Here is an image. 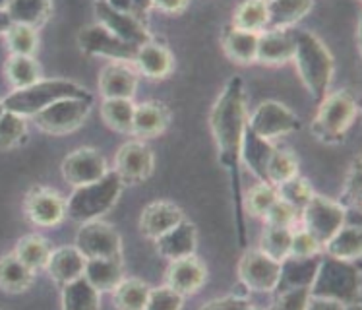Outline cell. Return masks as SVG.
<instances>
[{
  "label": "cell",
  "instance_id": "obj_1",
  "mask_svg": "<svg viewBox=\"0 0 362 310\" xmlns=\"http://www.w3.org/2000/svg\"><path fill=\"white\" fill-rule=\"evenodd\" d=\"M215 146L219 154L221 167L229 171L233 204H235V227H237L238 244L246 248V225L243 217V193H240V146H243L244 130L248 125L246 118V97L244 84L240 78H233L225 86L219 99L215 101L209 117Z\"/></svg>",
  "mask_w": 362,
  "mask_h": 310
},
{
  "label": "cell",
  "instance_id": "obj_2",
  "mask_svg": "<svg viewBox=\"0 0 362 310\" xmlns=\"http://www.w3.org/2000/svg\"><path fill=\"white\" fill-rule=\"evenodd\" d=\"M310 297L329 299L343 309L358 306L362 301L361 272L353 262L327 256L320 260L318 272L310 285Z\"/></svg>",
  "mask_w": 362,
  "mask_h": 310
},
{
  "label": "cell",
  "instance_id": "obj_3",
  "mask_svg": "<svg viewBox=\"0 0 362 310\" xmlns=\"http://www.w3.org/2000/svg\"><path fill=\"white\" fill-rule=\"evenodd\" d=\"M293 39H295L293 59L298 68L300 80L310 91V96L320 101L327 96V88L332 84V54L325 49V45L308 31H300V33L293 35Z\"/></svg>",
  "mask_w": 362,
  "mask_h": 310
},
{
  "label": "cell",
  "instance_id": "obj_4",
  "mask_svg": "<svg viewBox=\"0 0 362 310\" xmlns=\"http://www.w3.org/2000/svg\"><path fill=\"white\" fill-rule=\"evenodd\" d=\"M122 180L115 171H107V175L95 183L76 186L74 193L66 200V215L72 222L86 223L103 217L122 194Z\"/></svg>",
  "mask_w": 362,
  "mask_h": 310
},
{
  "label": "cell",
  "instance_id": "obj_5",
  "mask_svg": "<svg viewBox=\"0 0 362 310\" xmlns=\"http://www.w3.org/2000/svg\"><path fill=\"white\" fill-rule=\"evenodd\" d=\"M66 97H91L88 89L80 88L78 84L66 80H39L28 88L16 89L14 93L4 99L6 111L18 113L22 117H33L35 113L43 111L59 99Z\"/></svg>",
  "mask_w": 362,
  "mask_h": 310
},
{
  "label": "cell",
  "instance_id": "obj_6",
  "mask_svg": "<svg viewBox=\"0 0 362 310\" xmlns=\"http://www.w3.org/2000/svg\"><path fill=\"white\" fill-rule=\"evenodd\" d=\"M358 105L351 91H335L325 96L320 105L316 120L312 122V132L322 142H339L355 122Z\"/></svg>",
  "mask_w": 362,
  "mask_h": 310
},
{
  "label": "cell",
  "instance_id": "obj_7",
  "mask_svg": "<svg viewBox=\"0 0 362 310\" xmlns=\"http://www.w3.org/2000/svg\"><path fill=\"white\" fill-rule=\"evenodd\" d=\"M347 212L349 209L341 202L314 194L310 202L303 207L300 219L304 231H308L324 248V244L347 223Z\"/></svg>",
  "mask_w": 362,
  "mask_h": 310
},
{
  "label": "cell",
  "instance_id": "obj_8",
  "mask_svg": "<svg viewBox=\"0 0 362 310\" xmlns=\"http://www.w3.org/2000/svg\"><path fill=\"white\" fill-rule=\"evenodd\" d=\"M91 109V97H66L59 99L43 111L33 115L41 130L49 134H68L80 128Z\"/></svg>",
  "mask_w": 362,
  "mask_h": 310
},
{
  "label": "cell",
  "instance_id": "obj_9",
  "mask_svg": "<svg viewBox=\"0 0 362 310\" xmlns=\"http://www.w3.org/2000/svg\"><path fill=\"white\" fill-rule=\"evenodd\" d=\"M78 45H80L81 52H86V54L109 57V59L122 60V62H134L136 54H138V47L117 38L99 22L81 28L78 33Z\"/></svg>",
  "mask_w": 362,
  "mask_h": 310
},
{
  "label": "cell",
  "instance_id": "obj_10",
  "mask_svg": "<svg viewBox=\"0 0 362 310\" xmlns=\"http://www.w3.org/2000/svg\"><path fill=\"white\" fill-rule=\"evenodd\" d=\"M76 246L86 258H120L122 241L117 229L101 219L81 223Z\"/></svg>",
  "mask_w": 362,
  "mask_h": 310
},
{
  "label": "cell",
  "instance_id": "obj_11",
  "mask_svg": "<svg viewBox=\"0 0 362 310\" xmlns=\"http://www.w3.org/2000/svg\"><path fill=\"white\" fill-rule=\"evenodd\" d=\"M248 128L262 138L274 142L285 134L296 132L300 128V120L279 101H264L248 120Z\"/></svg>",
  "mask_w": 362,
  "mask_h": 310
},
{
  "label": "cell",
  "instance_id": "obj_12",
  "mask_svg": "<svg viewBox=\"0 0 362 310\" xmlns=\"http://www.w3.org/2000/svg\"><path fill=\"white\" fill-rule=\"evenodd\" d=\"M281 272V262H277L266 252L246 251L238 264V277L250 291L272 293L277 287Z\"/></svg>",
  "mask_w": 362,
  "mask_h": 310
},
{
  "label": "cell",
  "instance_id": "obj_13",
  "mask_svg": "<svg viewBox=\"0 0 362 310\" xmlns=\"http://www.w3.org/2000/svg\"><path fill=\"white\" fill-rule=\"evenodd\" d=\"M117 169L122 185H140L153 173V151L144 142H126L117 154Z\"/></svg>",
  "mask_w": 362,
  "mask_h": 310
},
{
  "label": "cell",
  "instance_id": "obj_14",
  "mask_svg": "<svg viewBox=\"0 0 362 310\" xmlns=\"http://www.w3.org/2000/svg\"><path fill=\"white\" fill-rule=\"evenodd\" d=\"M95 14L99 18L101 25H105L107 30L115 33L122 41H126V43H130L140 49V47H144V45L151 41V35L146 30L144 22H140L136 16L128 14V12L112 10L103 0H97L95 2Z\"/></svg>",
  "mask_w": 362,
  "mask_h": 310
},
{
  "label": "cell",
  "instance_id": "obj_15",
  "mask_svg": "<svg viewBox=\"0 0 362 310\" xmlns=\"http://www.w3.org/2000/svg\"><path fill=\"white\" fill-rule=\"evenodd\" d=\"M105 175H107V163L103 155L93 148L76 149L62 161V177L74 188L95 183Z\"/></svg>",
  "mask_w": 362,
  "mask_h": 310
},
{
  "label": "cell",
  "instance_id": "obj_16",
  "mask_svg": "<svg viewBox=\"0 0 362 310\" xmlns=\"http://www.w3.org/2000/svg\"><path fill=\"white\" fill-rule=\"evenodd\" d=\"M25 212L35 225L52 227L66 217V200H62L49 188L37 186L25 198Z\"/></svg>",
  "mask_w": 362,
  "mask_h": 310
},
{
  "label": "cell",
  "instance_id": "obj_17",
  "mask_svg": "<svg viewBox=\"0 0 362 310\" xmlns=\"http://www.w3.org/2000/svg\"><path fill=\"white\" fill-rule=\"evenodd\" d=\"M138 88V76L122 60L111 62L99 74V91L105 99H132Z\"/></svg>",
  "mask_w": 362,
  "mask_h": 310
},
{
  "label": "cell",
  "instance_id": "obj_18",
  "mask_svg": "<svg viewBox=\"0 0 362 310\" xmlns=\"http://www.w3.org/2000/svg\"><path fill=\"white\" fill-rule=\"evenodd\" d=\"M206 283V268L200 260L192 256L170 260V266L167 270V285L173 287L182 297L196 293Z\"/></svg>",
  "mask_w": 362,
  "mask_h": 310
},
{
  "label": "cell",
  "instance_id": "obj_19",
  "mask_svg": "<svg viewBox=\"0 0 362 310\" xmlns=\"http://www.w3.org/2000/svg\"><path fill=\"white\" fill-rule=\"evenodd\" d=\"M274 151L275 148L272 142L262 138L256 132H252L246 125L243 146H240V163L248 167V171L258 178L259 183H267V163L272 159Z\"/></svg>",
  "mask_w": 362,
  "mask_h": 310
},
{
  "label": "cell",
  "instance_id": "obj_20",
  "mask_svg": "<svg viewBox=\"0 0 362 310\" xmlns=\"http://www.w3.org/2000/svg\"><path fill=\"white\" fill-rule=\"evenodd\" d=\"M185 219L182 209L170 202H153L149 204L140 217V231L148 239H159L167 231L177 227L178 223Z\"/></svg>",
  "mask_w": 362,
  "mask_h": 310
},
{
  "label": "cell",
  "instance_id": "obj_21",
  "mask_svg": "<svg viewBox=\"0 0 362 310\" xmlns=\"http://www.w3.org/2000/svg\"><path fill=\"white\" fill-rule=\"evenodd\" d=\"M170 122V113L167 105L159 101H148V103L136 105L132 118V132L141 140L156 138L161 132L167 130Z\"/></svg>",
  "mask_w": 362,
  "mask_h": 310
},
{
  "label": "cell",
  "instance_id": "obj_22",
  "mask_svg": "<svg viewBox=\"0 0 362 310\" xmlns=\"http://www.w3.org/2000/svg\"><path fill=\"white\" fill-rule=\"evenodd\" d=\"M320 254L314 256H287L281 262V272H279V281H277V291L291 287H310L314 275L318 272Z\"/></svg>",
  "mask_w": 362,
  "mask_h": 310
},
{
  "label": "cell",
  "instance_id": "obj_23",
  "mask_svg": "<svg viewBox=\"0 0 362 310\" xmlns=\"http://www.w3.org/2000/svg\"><path fill=\"white\" fill-rule=\"evenodd\" d=\"M295 39L283 30H264L258 33L256 60L262 64H281L293 59Z\"/></svg>",
  "mask_w": 362,
  "mask_h": 310
},
{
  "label": "cell",
  "instance_id": "obj_24",
  "mask_svg": "<svg viewBox=\"0 0 362 310\" xmlns=\"http://www.w3.org/2000/svg\"><path fill=\"white\" fill-rule=\"evenodd\" d=\"M156 243L159 254L165 256L167 260H178L185 258V256H192L194 251H196V243H198V239H196V227L190 222L182 219L177 227H173L165 235L156 239Z\"/></svg>",
  "mask_w": 362,
  "mask_h": 310
},
{
  "label": "cell",
  "instance_id": "obj_25",
  "mask_svg": "<svg viewBox=\"0 0 362 310\" xmlns=\"http://www.w3.org/2000/svg\"><path fill=\"white\" fill-rule=\"evenodd\" d=\"M86 256L78 251V246H60L51 252V258L47 262V272L59 285H64L68 281L83 275L86 268Z\"/></svg>",
  "mask_w": 362,
  "mask_h": 310
},
{
  "label": "cell",
  "instance_id": "obj_26",
  "mask_svg": "<svg viewBox=\"0 0 362 310\" xmlns=\"http://www.w3.org/2000/svg\"><path fill=\"white\" fill-rule=\"evenodd\" d=\"M314 0H267V30H285L300 22Z\"/></svg>",
  "mask_w": 362,
  "mask_h": 310
},
{
  "label": "cell",
  "instance_id": "obj_27",
  "mask_svg": "<svg viewBox=\"0 0 362 310\" xmlns=\"http://www.w3.org/2000/svg\"><path fill=\"white\" fill-rule=\"evenodd\" d=\"M83 275L99 293L112 291L122 280V258H88Z\"/></svg>",
  "mask_w": 362,
  "mask_h": 310
},
{
  "label": "cell",
  "instance_id": "obj_28",
  "mask_svg": "<svg viewBox=\"0 0 362 310\" xmlns=\"http://www.w3.org/2000/svg\"><path fill=\"white\" fill-rule=\"evenodd\" d=\"M62 309L93 310L101 304V293L97 291L86 275L68 281L62 285Z\"/></svg>",
  "mask_w": 362,
  "mask_h": 310
},
{
  "label": "cell",
  "instance_id": "obj_29",
  "mask_svg": "<svg viewBox=\"0 0 362 310\" xmlns=\"http://www.w3.org/2000/svg\"><path fill=\"white\" fill-rule=\"evenodd\" d=\"M35 272L23 264L16 254H8L0 258V289L18 295L31 287Z\"/></svg>",
  "mask_w": 362,
  "mask_h": 310
},
{
  "label": "cell",
  "instance_id": "obj_30",
  "mask_svg": "<svg viewBox=\"0 0 362 310\" xmlns=\"http://www.w3.org/2000/svg\"><path fill=\"white\" fill-rule=\"evenodd\" d=\"M324 251L327 256L337 260H347L355 262L362 252V233L358 225H349L345 223L335 235L324 244Z\"/></svg>",
  "mask_w": 362,
  "mask_h": 310
},
{
  "label": "cell",
  "instance_id": "obj_31",
  "mask_svg": "<svg viewBox=\"0 0 362 310\" xmlns=\"http://www.w3.org/2000/svg\"><path fill=\"white\" fill-rule=\"evenodd\" d=\"M134 62L140 68L141 74H146L148 78H156V80L169 76L173 70V57H170L169 49L163 45L151 43V41L138 49Z\"/></svg>",
  "mask_w": 362,
  "mask_h": 310
},
{
  "label": "cell",
  "instance_id": "obj_32",
  "mask_svg": "<svg viewBox=\"0 0 362 310\" xmlns=\"http://www.w3.org/2000/svg\"><path fill=\"white\" fill-rule=\"evenodd\" d=\"M51 8V0H10L6 12L12 23H22L37 30L49 20Z\"/></svg>",
  "mask_w": 362,
  "mask_h": 310
},
{
  "label": "cell",
  "instance_id": "obj_33",
  "mask_svg": "<svg viewBox=\"0 0 362 310\" xmlns=\"http://www.w3.org/2000/svg\"><path fill=\"white\" fill-rule=\"evenodd\" d=\"M223 49L230 60H235L238 64H250L256 60L258 33L230 28L223 35Z\"/></svg>",
  "mask_w": 362,
  "mask_h": 310
},
{
  "label": "cell",
  "instance_id": "obj_34",
  "mask_svg": "<svg viewBox=\"0 0 362 310\" xmlns=\"http://www.w3.org/2000/svg\"><path fill=\"white\" fill-rule=\"evenodd\" d=\"M51 244L47 243L43 236L30 235L23 236L22 241H18L14 254L22 260L23 264L30 268V270L39 272V270H45V268H47V262L51 258Z\"/></svg>",
  "mask_w": 362,
  "mask_h": 310
},
{
  "label": "cell",
  "instance_id": "obj_35",
  "mask_svg": "<svg viewBox=\"0 0 362 310\" xmlns=\"http://www.w3.org/2000/svg\"><path fill=\"white\" fill-rule=\"evenodd\" d=\"M112 301L115 306L122 310H144L148 303L149 287L140 280H122L112 289Z\"/></svg>",
  "mask_w": 362,
  "mask_h": 310
},
{
  "label": "cell",
  "instance_id": "obj_36",
  "mask_svg": "<svg viewBox=\"0 0 362 310\" xmlns=\"http://www.w3.org/2000/svg\"><path fill=\"white\" fill-rule=\"evenodd\" d=\"M233 28L252 33L267 30V0H244L235 12Z\"/></svg>",
  "mask_w": 362,
  "mask_h": 310
},
{
  "label": "cell",
  "instance_id": "obj_37",
  "mask_svg": "<svg viewBox=\"0 0 362 310\" xmlns=\"http://www.w3.org/2000/svg\"><path fill=\"white\" fill-rule=\"evenodd\" d=\"M134 109H136V105L132 103V99H103L101 117L112 130L130 134L132 132Z\"/></svg>",
  "mask_w": 362,
  "mask_h": 310
},
{
  "label": "cell",
  "instance_id": "obj_38",
  "mask_svg": "<svg viewBox=\"0 0 362 310\" xmlns=\"http://www.w3.org/2000/svg\"><path fill=\"white\" fill-rule=\"evenodd\" d=\"M291 241H293V229L291 227H275L267 225L262 236H259V251L266 252L277 262L291 256Z\"/></svg>",
  "mask_w": 362,
  "mask_h": 310
},
{
  "label": "cell",
  "instance_id": "obj_39",
  "mask_svg": "<svg viewBox=\"0 0 362 310\" xmlns=\"http://www.w3.org/2000/svg\"><path fill=\"white\" fill-rule=\"evenodd\" d=\"M277 196V188L274 185H267V183H259L258 186L250 188L246 196L243 198V209L248 212L254 217L264 219L266 214L269 212V207L274 206Z\"/></svg>",
  "mask_w": 362,
  "mask_h": 310
},
{
  "label": "cell",
  "instance_id": "obj_40",
  "mask_svg": "<svg viewBox=\"0 0 362 310\" xmlns=\"http://www.w3.org/2000/svg\"><path fill=\"white\" fill-rule=\"evenodd\" d=\"M6 74L8 80L16 86V89L28 88L31 84L39 81V67L31 57L12 54L6 62Z\"/></svg>",
  "mask_w": 362,
  "mask_h": 310
},
{
  "label": "cell",
  "instance_id": "obj_41",
  "mask_svg": "<svg viewBox=\"0 0 362 310\" xmlns=\"http://www.w3.org/2000/svg\"><path fill=\"white\" fill-rule=\"evenodd\" d=\"M277 188V196L285 202H288L291 206L296 207L298 212H303V207L308 204L314 196V190L308 180H304L303 177L295 175L293 178H288L281 185L275 186Z\"/></svg>",
  "mask_w": 362,
  "mask_h": 310
},
{
  "label": "cell",
  "instance_id": "obj_42",
  "mask_svg": "<svg viewBox=\"0 0 362 310\" xmlns=\"http://www.w3.org/2000/svg\"><path fill=\"white\" fill-rule=\"evenodd\" d=\"M295 175H298V163H296L295 155L283 151V149H275L272 159L267 163V183L277 186Z\"/></svg>",
  "mask_w": 362,
  "mask_h": 310
},
{
  "label": "cell",
  "instance_id": "obj_43",
  "mask_svg": "<svg viewBox=\"0 0 362 310\" xmlns=\"http://www.w3.org/2000/svg\"><path fill=\"white\" fill-rule=\"evenodd\" d=\"M28 126L22 115L12 111H4L0 117V149H10L18 146L25 138Z\"/></svg>",
  "mask_w": 362,
  "mask_h": 310
},
{
  "label": "cell",
  "instance_id": "obj_44",
  "mask_svg": "<svg viewBox=\"0 0 362 310\" xmlns=\"http://www.w3.org/2000/svg\"><path fill=\"white\" fill-rule=\"evenodd\" d=\"M6 41L10 45V51L14 54L31 57L37 51V33L30 25L22 23H12L6 31Z\"/></svg>",
  "mask_w": 362,
  "mask_h": 310
},
{
  "label": "cell",
  "instance_id": "obj_45",
  "mask_svg": "<svg viewBox=\"0 0 362 310\" xmlns=\"http://www.w3.org/2000/svg\"><path fill=\"white\" fill-rule=\"evenodd\" d=\"M362 180H361V159L356 157L353 161V167L349 169L347 180H345V188H343V196H341V204L347 209H358L361 207V196H362Z\"/></svg>",
  "mask_w": 362,
  "mask_h": 310
},
{
  "label": "cell",
  "instance_id": "obj_46",
  "mask_svg": "<svg viewBox=\"0 0 362 310\" xmlns=\"http://www.w3.org/2000/svg\"><path fill=\"white\" fill-rule=\"evenodd\" d=\"M185 304V297L177 293L175 289L165 285V287L149 289L148 303L146 309L148 310H178Z\"/></svg>",
  "mask_w": 362,
  "mask_h": 310
},
{
  "label": "cell",
  "instance_id": "obj_47",
  "mask_svg": "<svg viewBox=\"0 0 362 310\" xmlns=\"http://www.w3.org/2000/svg\"><path fill=\"white\" fill-rule=\"evenodd\" d=\"M300 217V212L293 207L288 202L285 200L277 198L275 200V204L269 207V212L266 214V223L267 225H275V227H291L293 229V225L296 223V219Z\"/></svg>",
  "mask_w": 362,
  "mask_h": 310
},
{
  "label": "cell",
  "instance_id": "obj_48",
  "mask_svg": "<svg viewBox=\"0 0 362 310\" xmlns=\"http://www.w3.org/2000/svg\"><path fill=\"white\" fill-rule=\"evenodd\" d=\"M275 306L285 310H304L308 309L310 301V287H291L277 291Z\"/></svg>",
  "mask_w": 362,
  "mask_h": 310
},
{
  "label": "cell",
  "instance_id": "obj_49",
  "mask_svg": "<svg viewBox=\"0 0 362 310\" xmlns=\"http://www.w3.org/2000/svg\"><path fill=\"white\" fill-rule=\"evenodd\" d=\"M322 246L316 243V239L308 231H293L291 241V256H314L320 254Z\"/></svg>",
  "mask_w": 362,
  "mask_h": 310
},
{
  "label": "cell",
  "instance_id": "obj_50",
  "mask_svg": "<svg viewBox=\"0 0 362 310\" xmlns=\"http://www.w3.org/2000/svg\"><path fill=\"white\" fill-rule=\"evenodd\" d=\"M252 303L248 299H244V297L238 295H227L223 297V299H214V301H209V303L204 304V309H219V310H240V309H250Z\"/></svg>",
  "mask_w": 362,
  "mask_h": 310
},
{
  "label": "cell",
  "instance_id": "obj_51",
  "mask_svg": "<svg viewBox=\"0 0 362 310\" xmlns=\"http://www.w3.org/2000/svg\"><path fill=\"white\" fill-rule=\"evenodd\" d=\"M188 4V0H153V6L167 12V14H178Z\"/></svg>",
  "mask_w": 362,
  "mask_h": 310
},
{
  "label": "cell",
  "instance_id": "obj_52",
  "mask_svg": "<svg viewBox=\"0 0 362 310\" xmlns=\"http://www.w3.org/2000/svg\"><path fill=\"white\" fill-rule=\"evenodd\" d=\"M151 6H153V0H132V16H136L140 22H146V16Z\"/></svg>",
  "mask_w": 362,
  "mask_h": 310
},
{
  "label": "cell",
  "instance_id": "obj_53",
  "mask_svg": "<svg viewBox=\"0 0 362 310\" xmlns=\"http://www.w3.org/2000/svg\"><path fill=\"white\" fill-rule=\"evenodd\" d=\"M107 2L112 10H119V12H128L132 14V0H103Z\"/></svg>",
  "mask_w": 362,
  "mask_h": 310
},
{
  "label": "cell",
  "instance_id": "obj_54",
  "mask_svg": "<svg viewBox=\"0 0 362 310\" xmlns=\"http://www.w3.org/2000/svg\"><path fill=\"white\" fill-rule=\"evenodd\" d=\"M10 25H12V20H10L8 12L6 10H0V33H6Z\"/></svg>",
  "mask_w": 362,
  "mask_h": 310
},
{
  "label": "cell",
  "instance_id": "obj_55",
  "mask_svg": "<svg viewBox=\"0 0 362 310\" xmlns=\"http://www.w3.org/2000/svg\"><path fill=\"white\" fill-rule=\"evenodd\" d=\"M8 2H10V0H0V10H6Z\"/></svg>",
  "mask_w": 362,
  "mask_h": 310
},
{
  "label": "cell",
  "instance_id": "obj_56",
  "mask_svg": "<svg viewBox=\"0 0 362 310\" xmlns=\"http://www.w3.org/2000/svg\"><path fill=\"white\" fill-rule=\"evenodd\" d=\"M4 111H6V107H4V101H0V117L4 115Z\"/></svg>",
  "mask_w": 362,
  "mask_h": 310
}]
</instances>
